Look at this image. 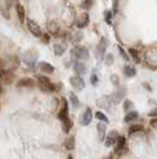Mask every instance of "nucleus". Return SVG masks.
Instances as JSON below:
<instances>
[{
  "mask_svg": "<svg viewBox=\"0 0 157 159\" xmlns=\"http://www.w3.org/2000/svg\"><path fill=\"white\" fill-rule=\"evenodd\" d=\"M95 116H96L98 120H103L104 122H109V120H108V118H106V115H105V114H103L102 112H96Z\"/></svg>",
  "mask_w": 157,
  "mask_h": 159,
  "instance_id": "a878e982",
  "label": "nucleus"
},
{
  "mask_svg": "<svg viewBox=\"0 0 157 159\" xmlns=\"http://www.w3.org/2000/svg\"><path fill=\"white\" fill-rule=\"evenodd\" d=\"M27 27H28L30 32L32 33L33 36H36V37L43 36V34H41V29H40V26L34 21V20L27 19Z\"/></svg>",
  "mask_w": 157,
  "mask_h": 159,
  "instance_id": "7ed1b4c3",
  "label": "nucleus"
},
{
  "mask_svg": "<svg viewBox=\"0 0 157 159\" xmlns=\"http://www.w3.org/2000/svg\"><path fill=\"white\" fill-rule=\"evenodd\" d=\"M82 38H83V33L76 32L74 33V37H73V42H74V43H78V42L82 40Z\"/></svg>",
  "mask_w": 157,
  "mask_h": 159,
  "instance_id": "bb28decb",
  "label": "nucleus"
},
{
  "mask_svg": "<svg viewBox=\"0 0 157 159\" xmlns=\"http://www.w3.org/2000/svg\"><path fill=\"white\" fill-rule=\"evenodd\" d=\"M70 99H71V102H72V105L74 107H78L79 106V100L78 98L74 95L73 93H70Z\"/></svg>",
  "mask_w": 157,
  "mask_h": 159,
  "instance_id": "393cba45",
  "label": "nucleus"
},
{
  "mask_svg": "<svg viewBox=\"0 0 157 159\" xmlns=\"http://www.w3.org/2000/svg\"><path fill=\"white\" fill-rule=\"evenodd\" d=\"M139 131H143V126H141V125H134V126H131L129 128V134L131 135V134L139 132Z\"/></svg>",
  "mask_w": 157,
  "mask_h": 159,
  "instance_id": "5701e85b",
  "label": "nucleus"
},
{
  "mask_svg": "<svg viewBox=\"0 0 157 159\" xmlns=\"http://www.w3.org/2000/svg\"><path fill=\"white\" fill-rule=\"evenodd\" d=\"M92 5V0H84L83 1V7L85 8V10H89Z\"/></svg>",
  "mask_w": 157,
  "mask_h": 159,
  "instance_id": "7c9ffc66",
  "label": "nucleus"
},
{
  "mask_svg": "<svg viewBox=\"0 0 157 159\" xmlns=\"http://www.w3.org/2000/svg\"><path fill=\"white\" fill-rule=\"evenodd\" d=\"M111 80H112V82H113L116 86H118V76H117V75H112Z\"/></svg>",
  "mask_w": 157,
  "mask_h": 159,
  "instance_id": "72a5a7b5",
  "label": "nucleus"
},
{
  "mask_svg": "<svg viewBox=\"0 0 157 159\" xmlns=\"http://www.w3.org/2000/svg\"><path fill=\"white\" fill-rule=\"evenodd\" d=\"M118 139V133L116 131H112L108 134V137H106V140H105V145L108 146V147H110L112 146L113 144H116V141Z\"/></svg>",
  "mask_w": 157,
  "mask_h": 159,
  "instance_id": "6e6552de",
  "label": "nucleus"
},
{
  "mask_svg": "<svg viewBox=\"0 0 157 159\" xmlns=\"http://www.w3.org/2000/svg\"><path fill=\"white\" fill-rule=\"evenodd\" d=\"M124 95H125L124 90H118V92H116V93H113L111 95V101L113 103H119L122 101V99L124 98Z\"/></svg>",
  "mask_w": 157,
  "mask_h": 159,
  "instance_id": "2eb2a0df",
  "label": "nucleus"
},
{
  "mask_svg": "<svg viewBox=\"0 0 157 159\" xmlns=\"http://www.w3.org/2000/svg\"><path fill=\"white\" fill-rule=\"evenodd\" d=\"M106 47H108V40L105 38H102L100 42H99L98 47H97V55H98V58H103L105 53V50H106Z\"/></svg>",
  "mask_w": 157,
  "mask_h": 159,
  "instance_id": "0eeeda50",
  "label": "nucleus"
},
{
  "mask_svg": "<svg viewBox=\"0 0 157 159\" xmlns=\"http://www.w3.org/2000/svg\"><path fill=\"white\" fill-rule=\"evenodd\" d=\"M71 55L77 60H89L90 53L84 47H74L71 50Z\"/></svg>",
  "mask_w": 157,
  "mask_h": 159,
  "instance_id": "f03ea898",
  "label": "nucleus"
},
{
  "mask_svg": "<svg viewBox=\"0 0 157 159\" xmlns=\"http://www.w3.org/2000/svg\"><path fill=\"white\" fill-rule=\"evenodd\" d=\"M125 148V138L122 135H118V139L116 141V147H115V152L121 153Z\"/></svg>",
  "mask_w": 157,
  "mask_h": 159,
  "instance_id": "f8f14e48",
  "label": "nucleus"
},
{
  "mask_svg": "<svg viewBox=\"0 0 157 159\" xmlns=\"http://www.w3.org/2000/svg\"><path fill=\"white\" fill-rule=\"evenodd\" d=\"M124 74L126 77H134L136 75V69L131 66H124Z\"/></svg>",
  "mask_w": 157,
  "mask_h": 159,
  "instance_id": "a211bd4d",
  "label": "nucleus"
},
{
  "mask_svg": "<svg viewBox=\"0 0 157 159\" xmlns=\"http://www.w3.org/2000/svg\"><path fill=\"white\" fill-rule=\"evenodd\" d=\"M12 2H13V0H6V7L7 10H10L11 6H12Z\"/></svg>",
  "mask_w": 157,
  "mask_h": 159,
  "instance_id": "c9c22d12",
  "label": "nucleus"
},
{
  "mask_svg": "<svg viewBox=\"0 0 157 159\" xmlns=\"http://www.w3.org/2000/svg\"><path fill=\"white\" fill-rule=\"evenodd\" d=\"M149 115H157V111H154V112H150Z\"/></svg>",
  "mask_w": 157,
  "mask_h": 159,
  "instance_id": "e433bc0d",
  "label": "nucleus"
},
{
  "mask_svg": "<svg viewBox=\"0 0 157 159\" xmlns=\"http://www.w3.org/2000/svg\"><path fill=\"white\" fill-rule=\"evenodd\" d=\"M118 50H119V53L123 56V58H124L125 61H129V57H128V55L125 53V51H124V49L122 47H118Z\"/></svg>",
  "mask_w": 157,
  "mask_h": 159,
  "instance_id": "2f4dec72",
  "label": "nucleus"
},
{
  "mask_svg": "<svg viewBox=\"0 0 157 159\" xmlns=\"http://www.w3.org/2000/svg\"><path fill=\"white\" fill-rule=\"evenodd\" d=\"M97 131H98L99 140L103 141V140L106 138V137H105V134H106V126H105V124H103V122L98 124V125H97Z\"/></svg>",
  "mask_w": 157,
  "mask_h": 159,
  "instance_id": "dca6fc26",
  "label": "nucleus"
},
{
  "mask_svg": "<svg viewBox=\"0 0 157 159\" xmlns=\"http://www.w3.org/2000/svg\"><path fill=\"white\" fill-rule=\"evenodd\" d=\"M70 83L76 90H82L85 87V82L80 76H72L70 79Z\"/></svg>",
  "mask_w": 157,
  "mask_h": 159,
  "instance_id": "20e7f679",
  "label": "nucleus"
},
{
  "mask_svg": "<svg viewBox=\"0 0 157 159\" xmlns=\"http://www.w3.org/2000/svg\"><path fill=\"white\" fill-rule=\"evenodd\" d=\"M150 125H151V127H154V128H157V118H155V119L151 120Z\"/></svg>",
  "mask_w": 157,
  "mask_h": 159,
  "instance_id": "f704fd0d",
  "label": "nucleus"
},
{
  "mask_svg": "<svg viewBox=\"0 0 157 159\" xmlns=\"http://www.w3.org/2000/svg\"><path fill=\"white\" fill-rule=\"evenodd\" d=\"M89 21H90L89 14L86 13V12H83V13L79 16V18L77 19V21H76V25H77L78 29H84L85 26H87Z\"/></svg>",
  "mask_w": 157,
  "mask_h": 159,
  "instance_id": "423d86ee",
  "label": "nucleus"
},
{
  "mask_svg": "<svg viewBox=\"0 0 157 159\" xmlns=\"http://www.w3.org/2000/svg\"><path fill=\"white\" fill-rule=\"evenodd\" d=\"M64 145H65V147L67 150H70V151L73 150V148H74V138H73V137H69V138L65 140Z\"/></svg>",
  "mask_w": 157,
  "mask_h": 159,
  "instance_id": "6ab92c4d",
  "label": "nucleus"
},
{
  "mask_svg": "<svg viewBox=\"0 0 157 159\" xmlns=\"http://www.w3.org/2000/svg\"><path fill=\"white\" fill-rule=\"evenodd\" d=\"M15 11H17V16H18V19H19L20 23H24L25 21V8H24V6L21 5V4H19V2H17L15 4Z\"/></svg>",
  "mask_w": 157,
  "mask_h": 159,
  "instance_id": "1a4fd4ad",
  "label": "nucleus"
},
{
  "mask_svg": "<svg viewBox=\"0 0 157 159\" xmlns=\"http://www.w3.org/2000/svg\"><path fill=\"white\" fill-rule=\"evenodd\" d=\"M137 118H138V113L137 112H131V113H129V114H126L124 121H125V122H131V121L136 120Z\"/></svg>",
  "mask_w": 157,
  "mask_h": 159,
  "instance_id": "412c9836",
  "label": "nucleus"
},
{
  "mask_svg": "<svg viewBox=\"0 0 157 159\" xmlns=\"http://www.w3.org/2000/svg\"><path fill=\"white\" fill-rule=\"evenodd\" d=\"M37 57H38V53H33V56H30V52H27L26 56H25V63L28 64L30 66H33L34 62L37 61Z\"/></svg>",
  "mask_w": 157,
  "mask_h": 159,
  "instance_id": "f3484780",
  "label": "nucleus"
},
{
  "mask_svg": "<svg viewBox=\"0 0 157 159\" xmlns=\"http://www.w3.org/2000/svg\"><path fill=\"white\" fill-rule=\"evenodd\" d=\"M67 159H72V157H71V156H70V157H69V158H67Z\"/></svg>",
  "mask_w": 157,
  "mask_h": 159,
  "instance_id": "4c0bfd02",
  "label": "nucleus"
},
{
  "mask_svg": "<svg viewBox=\"0 0 157 159\" xmlns=\"http://www.w3.org/2000/svg\"><path fill=\"white\" fill-rule=\"evenodd\" d=\"M92 120V112H91V108H86V111L84 112L83 116H82V124L84 126H87Z\"/></svg>",
  "mask_w": 157,
  "mask_h": 159,
  "instance_id": "ddd939ff",
  "label": "nucleus"
},
{
  "mask_svg": "<svg viewBox=\"0 0 157 159\" xmlns=\"http://www.w3.org/2000/svg\"><path fill=\"white\" fill-rule=\"evenodd\" d=\"M62 103H63V107L58 113V118L64 122L66 120H69V107H67V101L64 98L62 99Z\"/></svg>",
  "mask_w": 157,
  "mask_h": 159,
  "instance_id": "39448f33",
  "label": "nucleus"
},
{
  "mask_svg": "<svg viewBox=\"0 0 157 159\" xmlns=\"http://www.w3.org/2000/svg\"><path fill=\"white\" fill-rule=\"evenodd\" d=\"M129 53L131 55V57L135 60L136 63H139L141 62V58H139V55H138V51L137 50H135V49H129Z\"/></svg>",
  "mask_w": 157,
  "mask_h": 159,
  "instance_id": "4be33fe9",
  "label": "nucleus"
},
{
  "mask_svg": "<svg viewBox=\"0 0 157 159\" xmlns=\"http://www.w3.org/2000/svg\"><path fill=\"white\" fill-rule=\"evenodd\" d=\"M36 86V83H34V81L32 79H30V77H27V79H21L18 81V83H17V87H26V88H33V87Z\"/></svg>",
  "mask_w": 157,
  "mask_h": 159,
  "instance_id": "9d476101",
  "label": "nucleus"
},
{
  "mask_svg": "<svg viewBox=\"0 0 157 159\" xmlns=\"http://www.w3.org/2000/svg\"><path fill=\"white\" fill-rule=\"evenodd\" d=\"M73 69L78 75H84L86 73V66L82 62H76L73 66Z\"/></svg>",
  "mask_w": 157,
  "mask_h": 159,
  "instance_id": "4468645a",
  "label": "nucleus"
},
{
  "mask_svg": "<svg viewBox=\"0 0 157 159\" xmlns=\"http://www.w3.org/2000/svg\"><path fill=\"white\" fill-rule=\"evenodd\" d=\"M104 16H105V21L110 25V24H112V11H105V13H104Z\"/></svg>",
  "mask_w": 157,
  "mask_h": 159,
  "instance_id": "b1692460",
  "label": "nucleus"
},
{
  "mask_svg": "<svg viewBox=\"0 0 157 159\" xmlns=\"http://www.w3.org/2000/svg\"><path fill=\"white\" fill-rule=\"evenodd\" d=\"M65 45H63V44H56L54 45V53L57 56H62L63 53L65 52Z\"/></svg>",
  "mask_w": 157,
  "mask_h": 159,
  "instance_id": "aec40b11",
  "label": "nucleus"
},
{
  "mask_svg": "<svg viewBox=\"0 0 157 159\" xmlns=\"http://www.w3.org/2000/svg\"><path fill=\"white\" fill-rule=\"evenodd\" d=\"M0 94H1V86H0Z\"/></svg>",
  "mask_w": 157,
  "mask_h": 159,
  "instance_id": "58836bf2",
  "label": "nucleus"
},
{
  "mask_svg": "<svg viewBox=\"0 0 157 159\" xmlns=\"http://www.w3.org/2000/svg\"><path fill=\"white\" fill-rule=\"evenodd\" d=\"M105 63H106L108 66H111L112 63H113V56H112L111 53H109V55L106 56V58H105Z\"/></svg>",
  "mask_w": 157,
  "mask_h": 159,
  "instance_id": "cd10ccee",
  "label": "nucleus"
},
{
  "mask_svg": "<svg viewBox=\"0 0 157 159\" xmlns=\"http://www.w3.org/2000/svg\"><path fill=\"white\" fill-rule=\"evenodd\" d=\"M43 42L44 43H49L50 42V34H47V33L43 34Z\"/></svg>",
  "mask_w": 157,
  "mask_h": 159,
  "instance_id": "473e14b6",
  "label": "nucleus"
},
{
  "mask_svg": "<svg viewBox=\"0 0 157 159\" xmlns=\"http://www.w3.org/2000/svg\"><path fill=\"white\" fill-rule=\"evenodd\" d=\"M38 66H39V69L43 73H46V74H52L53 70H54L53 66H51V64L47 63V62H39V63H38Z\"/></svg>",
  "mask_w": 157,
  "mask_h": 159,
  "instance_id": "9b49d317",
  "label": "nucleus"
},
{
  "mask_svg": "<svg viewBox=\"0 0 157 159\" xmlns=\"http://www.w3.org/2000/svg\"><path fill=\"white\" fill-rule=\"evenodd\" d=\"M134 105H132V102H131L130 100H125L124 101V109L125 111H129L130 108H132Z\"/></svg>",
  "mask_w": 157,
  "mask_h": 159,
  "instance_id": "c85d7f7f",
  "label": "nucleus"
},
{
  "mask_svg": "<svg viewBox=\"0 0 157 159\" xmlns=\"http://www.w3.org/2000/svg\"><path fill=\"white\" fill-rule=\"evenodd\" d=\"M91 83L93 86H97L98 84V76L96 74H92L91 75Z\"/></svg>",
  "mask_w": 157,
  "mask_h": 159,
  "instance_id": "c756f323",
  "label": "nucleus"
},
{
  "mask_svg": "<svg viewBox=\"0 0 157 159\" xmlns=\"http://www.w3.org/2000/svg\"><path fill=\"white\" fill-rule=\"evenodd\" d=\"M37 80H38V86H39V88L43 92H54V90H57L56 89V84L51 83L50 80L47 79L46 76L38 75Z\"/></svg>",
  "mask_w": 157,
  "mask_h": 159,
  "instance_id": "f257e3e1",
  "label": "nucleus"
}]
</instances>
